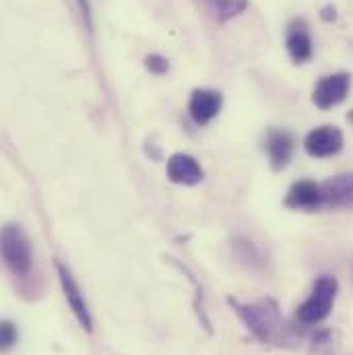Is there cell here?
<instances>
[{
    "instance_id": "obj_14",
    "label": "cell",
    "mask_w": 353,
    "mask_h": 355,
    "mask_svg": "<svg viewBox=\"0 0 353 355\" xmlns=\"http://www.w3.org/2000/svg\"><path fill=\"white\" fill-rule=\"evenodd\" d=\"M17 337H19L17 327H15L10 320H4V322L0 324V345H2V349L12 347V345L17 343Z\"/></svg>"
},
{
    "instance_id": "obj_12",
    "label": "cell",
    "mask_w": 353,
    "mask_h": 355,
    "mask_svg": "<svg viewBox=\"0 0 353 355\" xmlns=\"http://www.w3.org/2000/svg\"><path fill=\"white\" fill-rule=\"evenodd\" d=\"M285 48L291 56L293 62L302 64L312 56V40L308 33V27L304 21H293L287 27V35H285Z\"/></svg>"
},
{
    "instance_id": "obj_18",
    "label": "cell",
    "mask_w": 353,
    "mask_h": 355,
    "mask_svg": "<svg viewBox=\"0 0 353 355\" xmlns=\"http://www.w3.org/2000/svg\"><path fill=\"white\" fill-rule=\"evenodd\" d=\"M347 118H350V122H352V124H353V110H352V112H350V116H347Z\"/></svg>"
},
{
    "instance_id": "obj_15",
    "label": "cell",
    "mask_w": 353,
    "mask_h": 355,
    "mask_svg": "<svg viewBox=\"0 0 353 355\" xmlns=\"http://www.w3.org/2000/svg\"><path fill=\"white\" fill-rule=\"evenodd\" d=\"M145 67H147V71L153 73V75H164V73H168V69H170L168 60H166L164 56H160V54L147 56V58H145Z\"/></svg>"
},
{
    "instance_id": "obj_16",
    "label": "cell",
    "mask_w": 353,
    "mask_h": 355,
    "mask_svg": "<svg viewBox=\"0 0 353 355\" xmlns=\"http://www.w3.org/2000/svg\"><path fill=\"white\" fill-rule=\"evenodd\" d=\"M77 4L81 6V10H83V19H85L87 27L91 29V27H93V23H91V6H89V0H77Z\"/></svg>"
},
{
    "instance_id": "obj_7",
    "label": "cell",
    "mask_w": 353,
    "mask_h": 355,
    "mask_svg": "<svg viewBox=\"0 0 353 355\" xmlns=\"http://www.w3.org/2000/svg\"><path fill=\"white\" fill-rule=\"evenodd\" d=\"M322 207L347 209L353 207V172L337 174L320 184Z\"/></svg>"
},
{
    "instance_id": "obj_5",
    "label": "cell",
    "mask_w": 353,
    "mask_h": 355,
    "mask_svg": "<svg viewBox=\"0 0 353 355\" xmlns=\"http://www.w3.org/2000/svg\"><path fill=\"white\" fill-rule=\"evenodd\" d=\"M350 87H352V77L347 73H335V75L322 77L318 85L314 87L312 101L320 110H329L333 105H339L347 97Z\"/></svg>"
},
{
    "instance_id": "obj_13",
    "label": "cell",
    "mask_w": 353,
    "mask_h": 355,
    "mask_svg": "<svg viewBox=\"0 0 353 355\" xmlns=\"http://www.w3.org/2000/svg\"><path fill=\"white\" fill-rule=\"evenodd\" d=\"M198 4L217 23H225L248 8V0H198Z\"/></svg>"
},
{
    "instance_id": "obj_2",
    "label": "cell",
    "mask_w": 353,
    "mask_h": 355,
    "mask_svg": "<svg viewBox=\"0 0 353 355\" xmlns=\"http://www.w3.org/2000/svg\"><path fill=\"white\" fill-rule=\"evenodd\" d=\"M337 291H339V281L333 275H322L314 281L312 293L308 295V300L298 308V320L306 327L318 324L322 322L337 300Z\"/></svg>"
},
{
    "instance_id": "obj_4",
    "label": "cell",
    "mask_w": 353,
    "mask_h": 355,
    "mask_svg": "<svg viewBox=\"0 0 353 355\" xmlns=\"http://www.w3.org/2000/svg\"><path fill=\"white\" fill-rule=\"evenodd\" d=\"M304 149L310 157H331L343 149V132L337 126H318L304 139Z\"/></svg>"
},
{
    "instance_id": "obj_8",
    "label": "cell",
    "mask_w": 353,
    "mask_h": 355,
    "mask_svg": "<svg viewBox=\"0 0 353 355\" xmlns=\"http://www.w3.org/2000/svg\"><path fill=\"white\" fill-rule=\"evenodd\" d=\"M221 103H223V97H221L219 91H215V89H196V91H192L190 101H188L190 118L196 124L205 126L219 114Z\"/></svg>"
},
{
    "instance_id": "obj_6",
    "label": "cell",
    "mask_w": 353,
    "mask_h": 355,
    "mask_svg": "<svg viewBox=\"0 0 353 355\" xmlns=\"http://www.w3.org/2000/svg\"><path fill=\"white\" fill-rule=\"evenodd\" d=\"M56 270H58V279H60L64 297H67V302H69L73 314L77 316L79 324H81L87 333H91V331H93V320H91V314H89L87 302H85V297H83V293H81L77 281L73 279V272L62 265L60 261H56Z\"/></svg>"
},
{
    "instance_id": "obj_11",
    "label": "cell",
    "mask_w": 353,
    "mask_h": 355,
    "mask_svg": "<svg viewBox=\"0 0 353 355\" xmlns=\"http://www.w3.org/2000/svg\"><path fill=\"white\" fill-rule=\"evenodd\" d=\"M168 178L174 184H184V186H194L203 180V168L192 155L186 153H176L168 159Z\"/></svg>"
},
{
    "instance_id": "obj_10",
    "label": "cell",
    "mask_w": 353,
    "mask_h": 355,
    "mask_svg": "<svg viewBox=\"0 0 353 355\" xmlns=\"http://www.w3.org/2000/svg\"><path fill=\"white\" fill-rule=\"evenodd\" d=\"M265 151L268 155V162H270V168L273 170H283L291 155H293V137L287 132V130H268L265 141Z\"/></svg>"
},
{
    "instance_id": "obj_17",
    "label": "cell",
    "mask_w": 353,
    "mask_h": 355,
    "mask_svg": "<svg viewBox=\"0 0 353 355\" xmlns=\"http://www.w3.org/2000/svg\"><path fill=\"white\" fill-rule=\"evenodd\" d=\"M335 6H327V8H322V19L325 21H335Z\"/></svg>"
},
{
    "instance_id": "obj_9",
    "label": "cell",
    "mask_w": 353,
    "mask_h": 355,
    "mask_svg": "<svg viewBox=\"0 0 353 355\" xmlns=\"http://www.w3.org/2000/svg\"><path fill=\"white\" fill-rule=\"evenodd\" d=\"M285 205L289 209H298V211H314V209H322V194H320V184L312 182V180H300L295 182L287 196H285Z\"/></svg>"
},
{
    "instance_id": "obj_3",
    "label": "cell",
    "mask_w": 353,
    "mask_h": 355,
    "mask_svg": "<svg viewBox=\"0 0 353 355\" xmlns=\"http://www.w3.org/2000/svg\"><path fill=\"white\" fill-rule=\"evenodd\" d=\"M2 259L8 270L17 277H25L31 270V246L27 236L17 225L2 230Z\"/></svg>"
},
{
    "instance_id": "obj_1",
    "label": "cell",
    "mask_w": 353,
    "mask_h": 355,
    "mask_svg": "<svg viewBox=\"0 0 353 355\" xmlns=\"http://www.w3.org/2000/svg\"><path fill=\"white\" fill-rule=\"evenodd\" d=\"M227 304L261 343L283 345L281 341H285L287 327L281 316L279 304L273 297H263L255 304H242L234 297H227Z\"/></svg>"
}]
</instances>
